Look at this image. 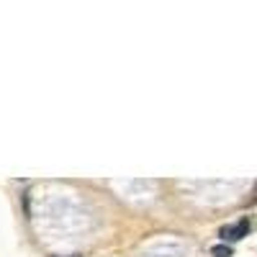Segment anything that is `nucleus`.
Returning a JSON list of instances; mask_svg holds the SVG:
<instances>
[{
  "mask_svg": "<svg viewBox=\"0 0 257 257\" xmlns=\"http://www.w3.org/2000/svg\"><path fill=\"white\" fill-rule=\"evenodd\" d=\"M49 257H62V254H49ZM67 257H80V254H67Z\"/></svg>",
  "mask_w": 257,
  "mask_h": 257,
  "instance_id": "nucleus-3",
  "label": "nucleus"
},
{
  "mask_svg": "<svg viewBox=\"0 0 257 257\" xmlns=\"http://www.w3.org/2000/svg\"><path fill=\"white\" fill-rule=\"evenodd\" d=\"M211 257H231V249L226 244H216V247H211Z\"/></svg>",
  "mask_w": 257,
  "mask_h": 257,
  "instance_id": "nucleus-2",
  "label": "nucleus"
},
{
  "mask_svg": "<svg viewBox=\"0 0 257 257\" xmlns=\"http://www.w3.org/2000/svg\"><path fill=\"white\" fill-rule=\"evenodd\" d=\"M247 231H249V221L247 219H242V221H237V224H229V226H224L221 229V239L226 242H237V239H242V237H247Z\"/></svg>",
  "mask_w": 257,
  "mask_h": 257,
  "instance_id": "nucleus-1",
  "label": "nucleus"
}]
</instances>
